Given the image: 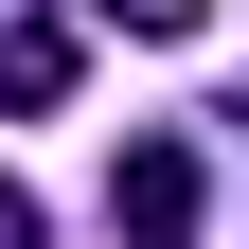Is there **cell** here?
Here are the masks:
<instances>
[{"label": "cell", "mask_w": 249, "mask_h": 249, "mask_svg": "<svg viewBox=\"0 0 249 249\" xmlns=\"http://www.w3.org/2000/svg\"><path fill=\"white\" fill-rule=\"evenodd\" d=\"M0 249H36V196H18V178H0Z\"/></svg>", "instance_id": "277c9868"}, {"label": "cell", "mask_w": 249, "mask_h": 249, "mask_svg": "<svg viewBox=\"0 0 249 249\" xmlns=\"http://www.w3.org/2000/svg\"><path fill=\"white\" fill-rule=\"evenodd\" d=\"M107 249H196V142L178 124H142L107 160Z\"/></svg>", "instance_id": "6da1fadb"}, {"label": "cell", "mask_w": 249, "mask_h": 249, "mask_svg": "<svg viewBox=\"0 0 249 249\" xmlns=\"http://www.w3.org/2000/svg\"><path fill=\"white\" fill-rule=\"evenodd\" d=\"M71 18H124V36H196L213 0H71Z\"/></svg>", "instance_id": "3957f363"}, {"label": "cell", "mask_w": 249, "mask_h": 249, "mask_svg": "<svg viewBox=\"0 0 249 249\" xmlns=\"http://www.w3.org/2000/svg\"><path fill=\"white\" fill-rule=\"evenodd\" d=\"M0 107H71V18H18L0 36Z\"/></svg>", "instance_id": "7a4b0ae2"}]
</instances>
